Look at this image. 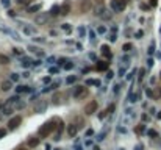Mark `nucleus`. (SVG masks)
Here are the masks:
<instances>
[{"label":"nucleus","instance_id":"c756f323","mask_svg":"<svg viewBox=\"0 0 161 150\" xmlns=\"http://www.w3.org/2000/svg\"><path fill=\"white\" fill-rule=\"evenodd\" d=\"M158 119H161V111H160V114H158Z\"/></svg>","mask_w":161,"mask_h":150},{"label":"nucleus","instance_id":"5701e85b","mask_svg":"<svg viewBox=\"0 0 161 150\" xmlns=\"http://www.w3.org/2000/svg\"><path fill=\"white\" fill-rule=\"evenodd\" d=\"M113 111H114V105H110V106H108V109H106V113L110 114V113H113Z\"/></svg>","mask_w":161,"mask_h":150},{"label":"nucleus","instance_id":"f3484780","mask_svg":"<svg viewBox=\"0 0 161 150\" xmlns=\"http://www.w3.org/2000/svg\"><path fill=\"white\" fill-rule=\"evenodd\" d=\"M11 89V81H3L2 83V91H10Z\"/></svg>","mask_w":161,"mask_h":150},{"label":"nucleus","instance_id":"6ab92c4d","mask_svg":"<svg viewBox=\"0 0 161 150\" xmlns=\"http://www.w3.org/2000/svg\"><path fill=\"white\" fill-rule=\"evenodd\" d=\"M124 52H130V50H131V44H124Z\"/></svg>","mask_w":161,"mask_h":150},{"label":"nucleus","instance_id":"423d86ee","mask_svg":"<svg viewBox=\"0 0 161 150\" xmlns=\"http://www.w3.org/2000/svg\"><path fill=\"white\" fill-rule=\"evenodd\" d=\"M20 122H22V117H20V116H16V117H13L8 122V128H10V130H14L16 127H19Z\"/></svg>","mask_w":161,"mask_h":150},{"label":"nucleus","instance_id":"bb28decb","mask_svg":"<svg viewBox=\"0 0 161 150\" xmlns=\"http://www.w3.org/2000/svg\"><path fill=\"white\" fill-rule=\"evenodd\" d=\"M16 2H17V3H27L28 0H16Z\"/></svg>","mask_w":161,"mask_h":150},{"label":"nucleus","instance_id":"cd10ccee","mask_svg":"<svg viewBox=\"0 0 161 150\" xmlns=\"http://www.w3.org/2000/svg\"><path fill=\"white\" fill-rule=\"evenodd\" d=\"M150 5H153V6H155V5H156V0H150Z\"/></svg>","mask_w":161,"mask_h":150},{"label":"nucleus","instance_id":"7c9ffc66","mask_svg":"<svg viewBox=\"0 0 161 150\" xmlns=\"http://www.w3.org/2000/svg\"><path fill=\"white\" fill-rule=\"evenodd\" d=\"M160 78H161V74H160Z\"/></svg>","mask_w":161,"mask_h":150},{"label":"nucleus","instance_id":"2eb2a0df","mask_svg":"<svg viewBox=\"0 0 161 150\" xmlns=\"http://www.w3.org/2000/svg\"><path fill=\"white\" fill-rule=\"evenodd\" d=\"M41 9V3H36V5H32L28 8V13H36V11H39Z\"/></svg>","mask_w":161,"mask_h":150},{"label":"nucleus","instance_id":"aec40b11","mask_svg":"<svg viewBox=\"0 0 161 150\" xmlns=\"http://www.w3.org/2000/svg\"><path fill=\"white\" fill-rule=\"evenodd\" d=\"M27 91H30V89H28V88H27V86H19V89H17V92L20 94V92H27Z\"/></svg>","mask_w":161,"mask_h":150},{"label":"nucleus","instance_id":"39448f33","mask_svg":"<svg viewBox=\"0 0 161 150\" xmlns=\"http://www.w3.org/2000/svg\"><path fill=\"white\" fill-rule=\"evenodd\" d=\"M97 108H99V103L95 102V100H91V102L85 106V114H88V116L94 114V113L97 111Z\"/></svg>","mask_w":161,"mask_h":150},{"label":"nucleus","instance_id":"4468645a","mask_svg":"<svg viewBox=\"0 0 161 150\" xmlns=\"http://www.w3.org/2000/svg\"><path fill=\"white\" fill-rule=\"evenodd\" d=\"M108 66H110V64H108L106 61H99L97 69H99V70H106V69H108Z\"/></svg>","mask_w":161,"mask_h":150},{"label":"nucleus","instance_id":"1a4fd4ad","mask_svg":"<svg viewBox=\"0 0 161 150\" xmlns=\"http://www.w3.org/2000/svg\"><path fill=\"white\" fill-rule=\"evenodd\" d=\"M63 99H66V95H64L63 92H58V94H55V95H53L52 103H53V105H60V103L63 102Z\"/></svg>","mask_w":161,"mask_h":150},{"label":"nucleus","instance_id":"7ed1b4c3","mask_svg":"<svg viewBox=\"0 0 161 150\" xmlns=\"http://www.w3.org/2000/svg\"><path fill=\"white\" fill-rule=\"evenodd\" d=\"M125 5H127L125 0H113V2H111V9L116 11V13H120V11L125 9Z\"/></svg>","mask_w":161,"mask_h":150},{"label":"nucleus","instance_id":"f8f14e48","mask_svg":"<svg viewBox=\"0 0 161 150\" xmlns=\"http://www.w3.org/2000/svg\"><path fill=\"white\" fill-rule=\"evenodd\" d=\"M58 14H61V8L58 5L52 6L50 8V16H58Z\"/></svg>","mask_w":161,"mask_h":150},{"label":"nucleus","instance_id":"b1692460","mask_svg":"<svg viewBox=\"0 0 161 150\" xmlns=\"http://www.w3.org/2000/svg\"><path fill=\"white\" fill-rule=\"evenodd\" d=\"M75 80H77V77H69L67 78V83H74Z\"/></svg>","mask_w":161,"mask_h":150},{"label":"nucleus","instance_id":"9d476101","mask_svg":"<svg viewBox=\"0 0 161 150\" xmlns=\"http://www.w3.org/2000/svg\"><path fill=\"white\" fill-rule=\"evenodd\" d=\"M100 50H102V55H103L106 59H110L111 56H113V53H111V50H110V47H108V45H102Z\"/></svg>","mask_w":161,"mask_h":150},{"label":"nucleus","instance_id":"0eeeda50","mask_svg":"<svg viewBox=\"0 0 161 150\" xmlns=\"http://www.w3.org/2000/svg\"><path fill=\"white\" fill-rule=\"evenodd\" d=\"M77 133H78V125H77V124H69V125H67V136L74 138Z\"/></svg>","mask_w":161,"mask_h":150},{"label":"nucleus","instance_id":"393cba45","mask_svg":"<svg viewBox=\"0 0 161 150\" xmlns=\"http://www.w3.org/2000/svg\"><path fill=\"white\" fill-rule=\"evenodd\" d=\"M139 78H141V80L144 78V69H141V72H139Z\"/></svg>","mask_w":161,"mask_h":150},{"label":"nucleus","instance_id":"412c9836","mask_svg":"<svg viewBox=\"0 0 161 150\" xmlns=\"http://www.w3.org/2000/svg\"><path fill=\"white\" fill-rule=\"evenodd\" d=\"M5 134H7V130L0 128V139H2V138H5Z\"/></svg>","mask_w":161,"mask_h":150},{"label":"nucleus","instance_id":"c85d7f7f","mask_svg":"<svg viewBox=\"0 0 161 150\" xmlns=\"http://www.w3.org/2000/svg\"><path fill=\"white\" fill-rule=\"evenodd\" d=\"M3 5H5V6H8V5H10V2H8V0H3Z\"/></svg>","mask_w":161,"mask_h":150},{"label":"nucleus","instance_id":"9b49d317","mask_svg":"<svg viewBox=\"0 0 161 150\" xmlns=\"http://www.w3.org/2000/svg\"><path fill=\"white\" fill-rule=\"evenodd\" d=\"M63 128H64V124L61 120H58V127H57V136H55V141H58L60 139V136H61V131H63Z\"/></svg>","mask_w":161,"mask_h":150},{"label":"nucleus","instance_id":"4be33fe9","mask_svg":"<svg viewBox=\"0 0 161 150\" xmlns=\"http://www.w3.org/2000/svg\"><path fill=\"white\" fill-rule=\"evenodd\" d=\"M63 30L69 33V31H70V27H69V24H64V25H63Z\"/></svg>","mask_w":161,"mask_h":150},{"label":"nucleus","instance_id":"a211bd4d","mask_svg":"<svg viewBox=\"0 0 161 150\" xmlns=\"http://www.w3.org/2000/svg\"><path fill=\"white\" fill-rule=\"evenodd\" d=\"M86 84H95V86H99V84H100V81H99V80H91V78H89V80L86 81Z\"/></svg>","mask_w":161,"mask_h":150},{"label":"nucleus","instance_id":"20e7f679","mask_svg":"<svg viewBox=\"0 0 161 150\" xmlns=\"http://www.w3.org/2000/svg\"><path fill=\"white\" fill-rule=\"evenodd\" d=\"M92 0H81L80 2V5H78V11L81 13V14H85V13H88V11H91V8H92Z\"/></svg>","mask_w":161,"mask_h":150},{"label":"nucleus","instance_id":"f257e3e1","mask_svg":"<svg viewBox=\"0 0 161 150\" xmlns=\"http://www.w3.org/2000/svg\"><path fill=\"white\" fill-rule=\"evenodd\" d=\"M55 122L57 120H49V122H45L44 125H41V128H39V138H47L53 130H57Z\"/></svg>","mask_w":161,"mask_h":150},{"label":"nucleus","instance_id":"6e6552de","mask_svg":"<svg viewBox=\"0 0 161 150\" xmlns=\"http://www.w3.org/2000/svg\"><path fill=\"white\" fill-rule=\"evenodd\" d=\"M39 141H41V138H35V136H32V138H28V141H27V145H28L30 149H35V147H38V145H39Z\"/></svg>","mask_w":161,"mask_h":150},{"label":"nucleus","instance_id":"a878e982","mask_svg":"<svg viewBox=\"0 0 161 150\" xmlns=\"http://www.w3.org/2000/svg\"><path fill=\"white\" fill-rule=\"evenodd\" d=\"M149 134H150V136H156V131H153V130H150V131H149Z\"/></svg>","mask_w":161,"mask_h":150},{"label":"nucleus","instance_id":"ddd939ff","mask_svg":"<svg viewBox=\"0 0 161 150\" xmlns=\"http://www.w3.org/2000/svg\"><path fill=\"white\" fill-rule=\"evenodd\" d=\"M69 11H70V3L66 2L63 6H61V14H69Z\"/></svg>","mask_w":161,"mask_h":150},{"label":"nucleus","instance_id":"dca6fc26","mask_svg":"<svg viewBox=\"0 0 161 150\" xmlns=\"http://www.w3.org/2000/svg\"><path fill=\"white\" fill-rule=\"evenodd\" d=\"M0 64H10V58L7 55H0Z\"/></svg>","mask_w":161,"mask_h":150},{"label":"nucleus","instance_id":"f03ea898","mask_svg":"<svg viewBox=\"0 0 161 150\" xmlns=\"http://www.w3.org/2000/svg\"><path fill=\"white\" fill-rule=\"evenodd\" d=\"M74 97L77 100H83L88 97V88L86 86H77L75 91H74Z\"/></svg>","mask_w":161,"mask_h":150}]
</instances>
